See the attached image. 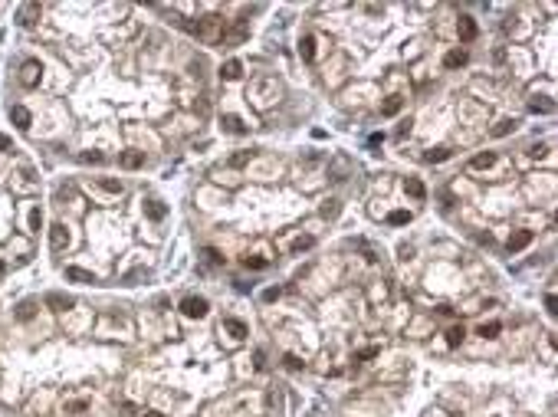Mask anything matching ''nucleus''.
<instances>
[{"label": "nucleus", "mask_w": 558, "mask_h": 417, "mask_svg": "<svg viewBox=\"0 0 558 417\" xmlns=\"http://www.w3.org/2000/svg\"><path fill=\"white\" fill-rule=\"evenodd\" d=\"M299 53H302V59H306V63H312V59H315V36H302V43H299Z\"/></svg>", "instance_id": "2eb2a0df"}, {"label": "nucleus", "mask_w": 558, "mask_h": 417, "mask_svg": "<svg viewBox=\"0 0 558 417\" xmlns=\"http://www.w3.org/2000/svg\"><path fill=\"white\" fill-rule=\"evenodd\" d=\"M148 417H161V414H158V411H148Z\"/></svg>", "instance_id": "ea45409f"}, {"label": "nucleus", "mask_w": 558, "mask_h": 417, "mask_svg": "<svg viewBox=\"0 0 558 417\" xmlns=\"http://www.w3.org/2000/svg\"><path fill=\"white\" fill-rule=\"evenodd\" d=\"M99 188L109 191V194H122V181H112V178H102V181H99Z\"/></svg>", "instance_id": "393cba45"}, {"label": "nucleus", "mask_w": 558, "mask_h": 417, "mask_svg": "<svg viewBox=\"0 0 558 417\" xmlns=\"http://www.w3.org/2000/svg\"><path fill=\"white\" fill-rule=\"evenodd\" d=\"M49 246H53L56 253H63L66 246H69V230H66L63 223H53V227H49Z\"/></svg>", "instance_id": "20e7f679"}, {"label": "nucleus", "mask_w": 558, "mask_h": 417, "mask_svg": "<svg viewBox=\"0 0 558 417\" xmlns=\"http://www.w3.org/2000/svg\"><path fill=\"white\" fill-rule=\"evenodd\" d=\"M401 112V95H391L384 105H381V115H397Z\"/></svg>", "instance_id": "4be33fe9"}, {"label": "nucleus", "mask_w": 558, "mask_h": 417, "mask_svg": "<svg viewBox=\"0 0 558 417\" xmlns=\"http://www.w3.org/2000/svg\"><path fill=\"white\" fill-rule=\"evenodd\" d=\"M10 148V138H7V135H0V151H7Z\"/></svg>", "instance_id": "58836bf2"}, {"label": "nucleus", "mask_w": 558, "mask_h": 417, "mask_svg": "<svg viewBox=\"0 0 558 417\" xmlns=\"http://www.w3.org/2000/svg\"><path fill=\"white\" fill-rule=\"evenodd\" d=\"M322 217H338V201H325V207H322Z\"/></svg>", "instance_id": "7c9ffc66"}, {"label": "nucleus", "mask_w": 558, "mask_h": 417, "mask_svg": "<svg viewBox=\"0 0 558 417\" xmlns=\"http://www.w3.org/2000/svg\"><path fill=\"white\" fill-rule=\"evenodd\" d=\"M512 128H516V118H503V122L493 128V135H509Z\"/></svg>", "instance_id": "bb28decb"}, {"label": "nucleus", "mask_w": 558, "mask_h": 417, "mask_svg": "<svg viewBox=\"0 0 558 417\" xmlns=\"http://www.w3.org/2000/svg\"><path fill=\"white\" fill-rule=\"evenodd\" d=\"M312 243H315L312 236H299L296 243H292V250H296V253H299V250H309V246H312Z\"/></svg>", "instance_id": "473e14b6"}, {"label": "nucleus", "mask_w": 558, "mask_h": 417, "mask_svg": "<svg viewBox=\"0 0 558 417\" xmlns=\"http://www.w3.org/2000/svg\"><path fill=\"white\" fill-rule=\"evenodd\" d=\"M266 263H269V260H256V256H246V260H243V266H246V269H263Z\"/></svg>", "instance_id": "2f4dec72"}, {"label": "nucleus", "mask_w": 558, "mask_h": 417, "mask_svg": "<svg viewBox=\"0 0 558 417\" xmlns=\"http://www.w3.org/2000/svg\"><path fill=\"white\" fill-rule=\"evenodd\" d=\"M463 335H466V332H463V325H453V329L447 332V345H450V348H456L460 342H463Z\"/></svg>", "instance_id": "5701e85b"}, {"label": "nucleus", "mask_w": 558, "mask_h": 417, "mask_svg": "<svg viewBox=\"0 0 558 417\" xmlns=\"http://www.w3.org/2000/svg\"><path fill=\"white\" fill-rule=\"evenodd\" d=\"M532 243V230H516V233L509 236V253H519V250H526V246Z\"/></svg>", "instance_id": "0eeeda50"}, {"label": "nucleus", "mask_w": 558, "mask_h": 417, "mask_svg": "<svg viewBox=\"0 0 558 417\" xmlns=\"http://www.w3.org/2000/svg\"><path fill=\"white\" fill-rule=\"evenodd\" d=\"M250 155H253V151H240V155H233V158H230V165H236V168H240V165H246V161H250Z\"/></svg>", "instance_id": "72a5a7b5"}, {"label": "nucleus", "mask_w": 558, "mask_h": 417, "mask_svg": "<svg viewBox=\"0 0 558 417\" xmlns=\"http://www.w3.org/2000/svg\"><path fill=\"white\" fill-rule=\"evenodd\" d=\"M276 296H279V289H276V286H273V289H266V292H263V299H266V302H273Z\"/></svg>", "instance_id": "4c0bfd02"}, {"label": "nucleus", "mask_w": 558, "mask_h": 417, "mask_svg": "<svg viewBox=\"0 0 558 417\" xmlns=\"http://www.w3.org/2000/svg\"><path fill=\"white\" fill-rule=\"evenodd\" d=\"M404 191H407L410 197H417V201H424L427 197V191H424V184L417 181V178H407V181H404Z\"/></svg>", "instance_id": "dca6fc26"}, {"label": "nucleus", "mask_w": 558, "mask_h": 417, "mask_svg": "<svg viewBox=\"0 0 558 417\" xmlns=\"http://www.w3.org/2000/svg\"><path fill=\"white\" fill-rule=\"evenodd\" d=\"M387 223H394V227H401V223H410V213H407V210H394L391 217H387Z\"/></svg>", "instance_id": "a878e982"}, {"label": "nucleus", "mask_w": 558, "mask_h": 417, "mask_svg": "<svg viewBox=\"0 0 558 417\" xmlns=\"http://www.w3.org/2000/svg\"><path fill=\"white\" fill-rule=\"evenodd\" d=\"M555 306H558V302H555V292H549V296H545V309H549V312L555 315V312H558Z\"/></svg>", "instance_id": "e433bc0d"}, {"label": "nucleus", "mask_w": 558, "mask_h": 417, "mask_svg": "<svg viewBox=\"0 0 558 417\" xmlns=\"http://www.w3.org/2000/svg\"><path fill=\"white\" fill-rule=\"evenodd\" d=\"M466 63V49H453V53H447V59H443V66L447 69H456V66Z\"/></svg>", "instance_id": "aec40b11"}, {"label": "nucleus", "mask_w": 558, "mask_h": 417, "mask_svg": "<svg viewBox=\"0 0 558 417\" xmlns=\"http://www.w3.org/2000/svg\"><path fill=\"white\" fill-rule=\"evenodd\" d=\"M145 165V151H128L122 155V168H142Z\"/></svg>", "instance_id": "6ab92c4d"}, {"label": "nucleus", "mask_w": 558, "mask_h": 417, "mask_svg": "<svg viewBox=\"0 0 558 417\" xmlns=\"http://www.w3.org/2000/svg\"><path fill=\"white\" fill-rule=\"evenodd\" d=\"M197 39H204V43H217L223 36V16H204V20H197L194 26Z\"/></svg>", "instance_id": "f257e3e1"}, {"label": "nucleus", "mask_w": 558, "mask_h": 417, "mask_svg": "<svg viewBox=\"0 0 558 417\" xmlns=\"http://www.w3.org/2000/svg\"><path fill=\"white\" fill-rule=\"evenodd\" d=\"M145 210H148V217L151 220H165V204H161V201H145Z\"/></svg>", "instance_id": "a211bd4d"}, {"label": "nucleus", "mask_w": 558, "mask_h": 417, "mask_svg": "<svg viewBox=\"0 0 558 417\" xmlns=\"http://www.w3.org/2000/svg\"><path fill=\"white\" fill-rule=\"evenodd\" d=\"M532 112H555V102H549V99H535Z\"/></svg>", "instance_id": "c85d7f7f"}, {"label": "nucleus", "mask_w": 558, "mask_h": 417, "mask_svg": "<svg viewBox=\"0 0 558 417\" xmlns=\"http://www.w3.org/2000/svg\"><path fill=\"white\" fill-rule=\"evenodd\" d=\"M250 95H253L256 105H269V102H276V95H279V82H276V79H260V82H253Z\"/></svg>", "instance_id": "f03ea898"}, {"label": "nucleus", "mask_w": 558, "mask_h": 417, "mask_svg": "<svg viewBox=\"0 0 558 417\" xmlns=\"http://www.w3.org/2000/svg\"><path fill=\"white\" fill-rule=\"evenodd\" d=\"M33 315H36V299H23L20 302V306H16V319H33Z\"/></svg>", "instance_id": "f3484780"}, {"label": "nucleus", "mask_w": 558, "mask_h": 417, "mask_svg": "<svg viewBox=\"0 0 558 417\" xmlns=\"http://www.w3.org/2000/svg\"><path fill=\"white\" fill-rule=\"evenodd\" d=\"M286 368H292V371H299L302 368V362H299L296 355H286Z\"/></svg>", "instance_id": "c9c22d12"}, {"label": "nucleus", "mask_w": 558, "mask_h": 417, "mask_svg": "<svg viewBox=\"0 0 558 417\" xmlns=\"http://www.w3.org/2000/svg\"><path fill=\"white\" fill-rule=\"evenodd\" d=\"M46 306H53V309H72V306H76V299H72V296H63V292H49Z\"/></svg>", "instance_id": "9b49d317"}, {"label": "nucleus", "mask_w": 558, "mask_h": 417, "mask_svg": "<svg viewBox=\"0 0 558 417\" xmlns=\"http://www.w3.org/2000/svg\"><path fill=\"white\" fill-rule=\"evenodd\" d=\"M493 165H496V151H483V155H476L470 161L473 171H486V168H493Z\"/></svg>", "instance_id": "9d476101"}, {"label": "nucleus", "mask_w": 558, "mask_h": 417, "mask_svg": "<svg viewBox=\"0 0 558 417\" xmlns=\"http://www.w3.org/2000/svg\"><path fill=\"white\" fill-rule=\"evenodd\" d=\"M66 279H72V283H95V276L89 269H79V266H66Z\"/></svg>", "instance_id": "ddd939ff"}, {"label": "nucleus", "mask_w": 558, "mask_h": 417, "mask_svg": "<svg viewBox=\"0 0 558 417\" xmlns=\"http://www.w3.org/2000/svg\"><path fill=\"white\" fill-rule=\"evenodd\" d=\"M43 227V213H39V207H33L30 210V230H39Z\"/></svg>", "instance_id": "c756f323"}, {"label": "nucleus", "mask_w": 558, "mask_h": 417, "mask_svg": "<svg viewBox=\"0 0 558 417\" xmlns=\"http://www.w3.org/2000/svg\"><path fill=\"white\" fill-rule=\"evenodd\" d=\"M10 118H13V125H16V128H23V132L33 125V115L23 109V105H13V109H10Z\"/></svg>", "instance_id": "6e6552de"}, {"label": "nucleus", "mask_w": 558, "mask_h": 417, "mask_svg": "<svg viewBox=\"0 0 558 417\" xmlns=\"http://www.w3.org/2000/svg\"><path fill=\"white\" fill-rule=\"evenodd\" d=\"M82 161H86V165H99V161H102V155H99V151H86V155H82Z\"/></svg>", "instance_id": "f704fd0d"}, {"label": "nucleus", "mask_w": 558, "mask_h": 417, "mask_svg": "<svg viewBox=\"0 0 558 417\" xmlns=\"http://www.w3.org/2000/svg\"><path fill=\"white\" fill-rule=\"evenodd\" d=\"M424 158H427V161L433 165V161H443V158H450V151H447V148H430Z\"/></svg>", "instance_id": "cd10ccee"}, {"label": "nucleus", "mask_w": 558, "mask_h": 417, "mask_svg": "<svg viewBox=\"0 0 558 417\" xmlns=\"http://www.w3.org/2000/svg\"><path fill=\"white\" fill-rule=\"evenodd\" d=\"M223 132H230V135H246V125H243L236 115H223Z\"/></svg>", "instance_id": "4468645a"}, {"label": "nucleus", "mask_w": 558, "mask_h": 417, "mask_svg": "<svg viewBox=\"0 0 558 417\" xmlns=\"http://www.w3.org/2000/svg\"><path fill=\"white\" fill-rule=\"evenodd\" d=\"M207 309H210V306H207L204 296H187V299L181 302V312L187 315V319H204Z\"/></svg>", "instance_id": "7ed1b4c3"}, {"label": "nucleus", "mask_w": 558, "mask_h": 417, "mask_svg": "<svg viewBox=\"0 0 558 417\" xmlns=\"http://www.w3.org/2000/svg\"><path fill=\"white\" fill-rule=\"evenodd\" d=\"M456 33H460V39H463V43H473V39H476V20H473V16H460V23H456Z\"/></svg>", "instance_id": "423d86ee"}, {"label": "nucleus", "mask_w": 558, "mask_h": 417, "mask_svg": "<svg viewBox=\"0 0 558 417\" xmlns=\"http://www.w3.org/2000/svg\"><path fill=\"white\" fill-rule=\"evenodd\" d=\"M20 82H23L26 89H33L39 82V63H36V59H26V63H23V69H20Z\"/></svg>", "instance_id": "39448f33"}, {"label": "nucleus", "mask_w": 558, "mask_h": 417, "mask_svg": "<svg viewBox=\"0 0 558 417\" xmlns=\"http://www.w3.org/2000/svg\"><path fill=\"white\" fill-rule=\"evenodd\" d=\"M36 16H39V3H26V7L16 13V23H20V26H33V23H36Z\"/></svg>", "instance_id": "1a4fd4ad"}, {"label": "nucleus", "mask_w": 558, "mask_h": 417, "mask_svg": "<svg viewBox=\"0 0 558 417\" xmlns=\"http://www.w3.org/2000/svg\"><path fill=\"white\" fill-rule=\"evenodd\" d=\"M240 72H243V63H240V59H227L223 69H220V76L227 79V82H233V79H240Z\"/></svg>", "instance_id": "f8f14e48"}, {"label": "nucleus", "mask_w": 558, "mask_h": 417, "mask_svg": "<svg viewBox=\"0 0 558 417\" xmlns=\"http://www.w3.org/2000/svg\"><path fill=\"white\" fill-rule=\"evenodd\" d=\"M499 329H503V325H499V322H483L480 325V335H483V339H496V335H499Z\"/></svg>", "instance_id": "b1692460"}, {"label": "nucleus", "mask_w": 558, "mask_h": 417, "mask_svg": "<svg viewBox=\"0 0 558 417\" xmlns=\"http://www.w3.org/2000/svg\"><path fill=\"white\" fill-rule=\"evenodd\" d=\"M220 329L233 332V339H243V335H246V325H243V322H236V319H227V322H223Z\"/></svg>", "instance_id": "412c9836"}, {"label": "nucleus", "mask_w": 558, "mask_h": 417, "mask_svg": "<svg viewBox=\"0 0 558 417\" xmlns=\"http://www.w3.org/2000/svg\"><path fill=\"white\" fill-rule=\"evenodd\" d=\"M3 269H7V266H3V263H0V276H3Z\"/></svg>", "instance_id": "a19ab883"}]
</instances>
